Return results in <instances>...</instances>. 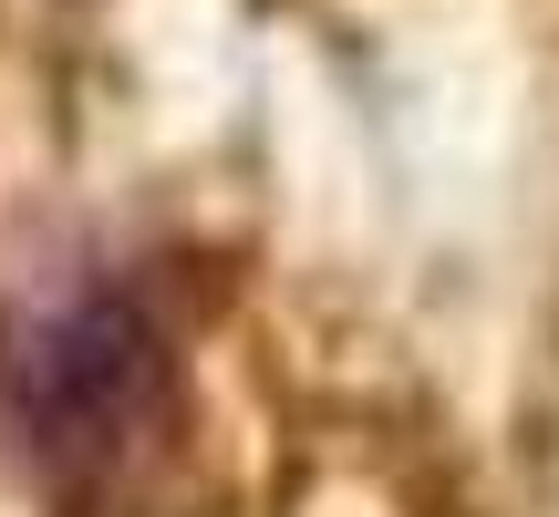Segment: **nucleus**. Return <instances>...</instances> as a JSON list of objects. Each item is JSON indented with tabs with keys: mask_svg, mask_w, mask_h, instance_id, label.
Masks as SVG:
<instances>
[{
	"mask_svg": "<svg viewBox=\"0 0 559 517\" xmlns=\"http://www.w3.org/2000/svg\"><path fill=\"white\" fill-rule=\"evenodd\" d=\"M21 424L32 445L62 466V477H104L145 445V424L166 414V383H177V352H166L156 311H145L124 279H94V290L52 300L21 341Z\"/></svg>",
	"mask_w": 559,
	"mask_h": 517,
	"instance_id": "1",
	"label": "nucleus"
}]
</instances>
